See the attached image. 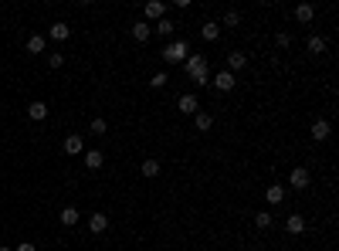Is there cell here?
Returning <instances> with one entry per match:
<instances>
[{
  "label": "cell",
  "mask_w": 339,
  "mask_h": 251,
  "mask_svg": "<svg viewBox=\"0 0 339 251\" xmlns=\"http://www.w3.org/2000/svg\"><path fill=\"white\" fill-rule=\"evenodd\" d=\"M48 48V41L41 34H34V37H27V51H31V55H41V51H45Z\"/></svg>",
  "instance_id": "obj_19"
},
{
  "label": "cell",
  "mask_w": 339,
  "mask_h": 251,
  "mask_svg": "<svg viewBox=\"0 0 339 251\" xmlns=\"http://www.w3.org/2000/svg\"><path fill=\"white\" fill-rule=\"evenodd\" d=\"M244 65H248V58L241 55V51H231V55H227V68L224 71H231V75H234V71H241Z\"/></svg>",
  "instance_id": "obj_6"
},
{
  "label": "cell",
  "mask_w": 339,
  "mask_h": 251,
  "mask_svg": "<svg viewBox=\"0 0 339 251\" xmlns=\"http://www.w3.org/2000/svg\"><path fill=\"white\" fill-rule=\"evenodd\" d=\"M81 149H85V143H81V136H68V139H65V153H71V156H78Z\"/></svg>",
  "instance_id": "obj_18"
},
{
  "label": "cell",
  "mask_w": 339,
  "mask_h": 251,
  "mask_svg": "<svg viewBox=\"0 0 339 251\" xmlns=\"http://www.w3.org/2000/svg\"><path fill=\"white\" fill-rule=\"evenodd\" d=\"M183 65H187V75H190L197 85H210V71H207V58L203 55H190Z\"/></svg>",
  "instance_id": "obj_1"
},
{
  "label": "cell",
  "mask_w": 339,
  "mask_h": 251,
  "mask_svg": "<svg viewBox=\"0 0 339 251\" xmlns=\"http://www.w3.org/2000/svg\"><path fill=\"white\" fill-rule=\"evenodd\" d=\"M288 180H292L295 190H305V187L312 183V177H309V170H305V166H295V170L288 173Z\"/></svg>",
  "instance_id": "obj_4"
},
{
  "label": "cell",
  "mask_w": 339,
  "mask_h": 251,
  "mask_svg": "<svg viewBox=\"0 0 339 251\" xmlns=\"http://www.w3.org/2000/svg\"><path fill=\"white\" fill-rule=\"evenodd\" d=\"M193 122H197V129H200V133H207V129L214 126V115H210V112H197V115H193Z\"/></svg>",
  "instance_id": "obj_20"
},
{
  "label": "cell",
  "mask_w": 339,
  "mask_h": 251,
  "mask_svg": "<svg viewBox=\"0 0 339 251\" xmlns=\"http://www.w3.org/2000/svg\"><path fill=\"white\" fill-rule=\"evenodd\" d=\"M312 17H316V7H312V4H299V7H295V21L309 24Z\"/></svg>",
  "instance_id": "obj_11"
},
{
  "label": "cell",
  "mask_w": 339,
  "mask_h": 251,
  "mask_svg": "<svg viewBox=\"0 0 339 251\" xmlns=\"http://www.w3.org/2000/svg\"><path fill=\"white\" fill-rule=\"evenodd\" d=\"M105 129H109L105 119H92V133H95V136H105Z\"/></svg>",
  "instance_id": "obj_26"
},
{
  "label": "cell",
  "mask_w": 339,
  "mask_h": 251,
  "mask_svg": "<svg viewBox=\"0 0 339 251\" xmlns=\"http://www.w3.org/2000/svg\"><path fill=\"white\" fill-rule=\"evenodd\" d=\"M166 71H156V75H153V78H149V85H153V89H163V85H166Z\"/></svg>",
  "instance_id": "obj_27"
},
{
  "label": "cell",
  "mask_w": 339,
  "mask_h": 251,
  "mask_svg": "<svg viewBox=\"0 0 339 251\" xmlns=\"http://www.w3.org/2000/svg\"><path fill=\"white\" fill-rule=\"evenodd\" d=\"M139 170H143V177H159V163L156 160H143Z\"/></svg>",
  "instance_id": "obj_24"
},
{
  "label": "cell",
  "mask_w": 339,
  "mask_h": 251,
  "mask_svg": "<svg viewBox=\"0 0 339 251\" xmlns=\"http://www.w3.org/2000/svg\"><path fill=\"white\" fill-rule=\"evenodd\" d=\"M285 231H288V234H302V231H305V217L292 214L288 221H285Z\"/></svg>",
  "instance_id": "obj_16"
},
{
  "label": "cell",
  "mask_w": 339,
  "mask_h": 251,
  "mask_svg": "<svg viewBox=\"0 0 339 251\" xmlns=\"http://www.w3.org/2000/svg\"><path fill=\"white\" fill-rule=\"evenodd\" d=\"M149 34H153V24L149 21H136L133 24V37L136 41H149Z\"/></svg>",
  "instance_id": "obj_8"
},
{
  "label": "cell",
  "mask_w": 339,
  "mask_h": 251,
  "mask_svg": "<svg viewBox=\"0 0 339 251\" xmlns=\"http://www.w3.org/2000/svg\"><path fill=\"white\" fill-rule=\"evenodd\" d=\"M271 221H275V217H271L268 211H258V214H255V224H258L261 231H265V228H271Z\"/></svg>",
  "instance_id": "obj_25"
},
{
  "label": "cell",
  "mask_w": 339,
  "mask_h": 251,
  "mask_svg": "<svg viewBox=\"0 0 339 251\" xmlns=\"http://www.w3.org/2000/svg\"><path fill=\"white\" fill-rule=\"evenodd\" d=\"M312 139H316V143L329 139V122L326 119H316V122H312Z\"/></svg>",
  "instance_id": "obj_13"
},
{
  "label": "cell",
  "mask_w": 339,
  "mask_h": 251,
  "mask_svg": "<svg viewBox=\"0 0 339 251\" xmlns=\"http://www.w3.org/2000/svg\"><path fill=\"white\" fill-rule=\"evenodd\" d=\"M14 251H37V248H34V244H17Z\"/></svg>",
  "instance_id": "obj_31"
},
{
  "label": "cell",
  "mask_w": 339,
  "mask_h": 251,
  "mask_svg": "<svg viewBox=\"0 0 339 251\" xmlns=\"http://www.w3.org/2000/svg\"><path fill=\"white\" fill-rule=\"evenodd\" d=\"M309 51H312V55H322V51H326V37L312 34V37H309Z\"/></svg>",
  "instance_id": "obj_22"
},
{
  "label": "cell",
  "mask_w": 339,
  "mask_h": 251,
  "mask_svg": "<svg viewBox=\"0 0 339 251\" xmlns=\"http://www.w3.org/2000/svg\"><path fill=\"white\" fill-rule=\"evenodd\" d=\"M200 37H203V41H217V37H221V24L207 21V24L200 27Z\"/></svg>",
  "instance_id": "obj_14"
},
{
  "label": "cell",
  "mask_w": 339,
  "mask_h": 251,
  "mask_svg": "<svg viewBox=\"0 0 339 251\" xmlns=\"http://www.w3.org/2000/svg\"><path fill=\"white\" fill-rule=\"evenodd\" d=\"M163 58H166L169 65H183V61L190 58V41H187V37H183V41H169Z\"/></svg>",
  "instance_id": "obj_2"
},
{
  "label": "cell",
  "mask_w": 339,
  "mask_h": 251,
  "mask_svg": "<svg viewBox=\"0 0 339 251\" xmlns=\"http://www.w3.org/2000/svg\"><path fill=\"white\" fill-rule=\"evenodd\" d=\"M48 65H51V68H61V65H65V55H51L48 58Z\"/></svg>",
  "instance_id": "obj_29"
},
{
  "label": "cell",
  "mask_w": 339,
  "mask_h": 251,
  "mask_svg": "<svg viewBox=\"0 0 339 251\" xmlns=\"http://www.w3.org/2000/svg\"><path fill=\"white\" fill-rule=\"evenodd\" d=\"M173 31H177V24H173V21H166V17H163V21H156V34L169 37V34H173Z\"/></svg>",
  "instance_id": "obj_23"
},
{
  "label": "cell",
  "mask_w": 339,
  "mask_h": 251,
  "mask_svg": "<svg viewBox=\"0 0 339 251\" xmlns=\"http://www.w3.org/2000/svg\"><path fill=\"white\" fill-rule=\"evenodd\" d=\"M48 37H51V41H68V37H71V27H68V24H51V31H48Z\"/></svg>",
  "instance_id": "obj_7"
},
{
  "label": "cell",
  "mask_w": 339,
  "mask_h": 251,
  "mask_svg": "<svg viewBox=\"0 0 339 251\" xmlns=\"http://www.w3.org/2000/svg\"><path fill=\"white\" fill-rule=\"evenodd\" d=\"M275 41H278V48H288V45H292V34H285V31H282V34L275 37Z\"/></svg>",
  "instance_id": "obj_30"
},
{
  "label": "cell",
  "mask_w": 339,
  "mask_h": 251,
  "mask_svg": "<svg viewBox=\"0 0 339 251\" xmlns=\"http://www.w3.org/2000/svg\"><path fill=\"white\" fill-rule=\"evenodd\" d=\"M224 24H227V27H237V24H241V14H237V11H227L224 14Z\"/></svg>",
  "instance_id": "obj_28"
},
{
  "label": "cell",
  "mask_w": 339,
  "mask_h": 251,
  "mask_svg": "<svg viewBox=\"0 0 339 251\" xmlns=\"http://www.w3.org/2000/svg\"><path fill=\"white\" fill-rule=\"evenodd\" d=\"M27 115L41 122V119H48V105L45 102H31V105H27Z\"/></svg>",
  "instance_id": "obj_17"
},
{
  "label": "cell",
  "mask_w": 339,
  "mask_h": 251,
  "mask_svg": "<svg viewBox=\"0 0 339 251\" xmlns=\"http://www.w3.org/2000/svg\"><path fill=\"white\" fill-rule=\"evenodd\" d=\"M143 11H146V17H149V21H163V14H166V7H163L159 0H149V4L143 7Z\"/></svg>",
  "instance_id": "obj_10"
},
{
  "label": "cell",
  "mask_w": 339,
  "mask_h": 251,
  "mask_svg": "<svg viewBox=\"0 0 339 251\" xmlns=\"http://www.w3.org/2000/svg\"><path fill=\"white\" fill-rule=\"evenodd\" d=\"M105 228H109V217L102 214V211H99V214H92V217H89V231H92V234H102Z\"/></svg>",
  "instance_id": "obj_9"
},
{
  "label": "cell",
  "mask_w": 339,
  "mask_h": 251,
  "mask_svg": "<svg viewBox=\"0 0 339 251\" xmlns=\"http://www.w3.org/2000/svg\"><path fill=\"white\" fill-rule=\"evenodd\" d=\"M265 200H268V204H282L285 190H282V187H268V190H265Z\"/></svg>",
  "instance_id": "obj_21"
},
{
  "label": "cell",
  "mask_w": 339,
  "mask_h": 251,
  "mask_svg": "<svg viewBox=\"0 0 339 251\" xmlns=\"http://www.w3.org/2000/svg\"><path fill=\"white\" fill-rule=\"evenodd\" d=\"M197 109H200V102H197V95H193V92L180 95V112L183 115H197Z\"/></svg>",
  "instance_id": "obj_5"
},
{
  "label": "cell",
  "mask_w": 339,
  "mask_h": 251,
  "mask_svg": "<svg viewBox=\"0 0 339 251\" xmlns=\"http://www.w3.org/2000/svg\"><path fill=\"white\" fill-rule=\"evenodd\" d=\"M0 251H14V248H0Z\"/></svg>",
  "instance_id": "obj_32"
},
{
  "label": "cell",
  "mask_w": 339,
  "mask_h": 251,
  "mask_svg": "<svg viewBox=\"0 0 339 251\" xmlns=\"http://www.w3.org/2000/svg\"><path fill=\"white\" fill-rule=\"evenodd\" d=\"M78 211H75V207H65V211H61V214H58V221H61V224H65V228H75V224H78Z\"/></svg>",
  "instance_id": "obj_12"
},
{
  "label": "cell",
  "mask_w": 339,
  "mask_h": 251,
  "mask_svg": "<svg viewBox=\"0 0 339 251\" xmlns=\"http://www.w3.org/2000/svg\"><path fill=\"white\" fill-rule=\"evenodd\" d=\"M102 163H105V156H102L99 149H89V153H85V166H89V170H102Z\"/></svg>",
  "instance_id": "obj_15"
},
{
  "label": "cell",
  "mask_w": 339,
  "mask_h": 251,
  "mask_svg": "<svg viewBox=\"0 0 339 251\" xmlns=\"http://www.w3.org/2000/svg\"><path fill=\"white\" fill-rule=\"evenodd\" d=\"M210 85H214L217 92H231L237 81H234V75H231V71H217L214 78H210Z\"/></svg>",
  "instance_id": "obj_3"
}]
</instances>
